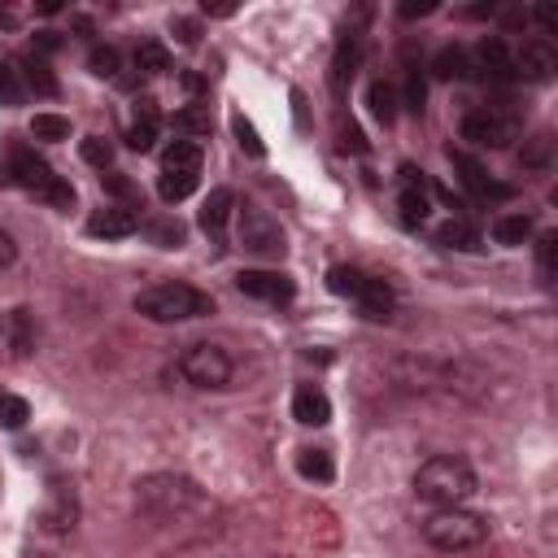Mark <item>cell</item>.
Returning a JSON list of instances; mask_svg holds the SVG:
<instances>
[{
  "label": "cell",
  "mask_w": 558,
  "mask_h": 558,
  "mask_svg": "<svg viewBox=\"0 0 558 558\" xmlns=\"http://www.w3.org/2000/svg\"><path fill=\"white\" fill-rule=\"evenodd\" d=\"M296 471H301L305 480H314V484H331V480H336V462H331L327 449H301V453H296Z\"/></svg>",
  "instance_id": "obj_25"
},
{
  "label": "cell",
  "mask_w": 558,
  "mask_h": 558,
  "mask_svg": "<svg viewBox=\"0 0 558 558\" xmlns=\"http://www.w3.org/2000/svg\"><path fill=\"white\" fill-rule=\"evenodd\" d=\"M179 375L192 384V388H227L231 375H235V362L222 344L214 340H192L183 353H179Z\"/></svg>",
  "instance_id": "obj_5"
},
{
  "label": "cell",
  "mask_w": 558,
  "mask_h": 558,
  "mask_svg": "<svg viewBox=\"0 0 558 558\" xmlns=\"http://www.w3.org/2000/svg\"><path fill=\"white\" fill-rule=\"evenodd\" d=\"M17 65H22V70H17V74H22V87H31L35 96H57V74L48 70V61H44L39 52H26Z\"/></svg>",
  "instance_id": "obj_20"
},
{
  "label": "cell",
  "mask_w": 558,
  "mask_h": 558,
  "mask_svg": "<svg viewBox=\"0 0 558 558\" xmlns=\"http://www.w3.org/2000/svg\"><path fill=\"white\" fill-rule=\"evenodd\" d=\"M231 126H235V135H240V148H248L253 157H262V153H266V148H262V140H257V131H253L240 113H235V122H231Z\"/></svg>",
  "instance_id": "obj_39"
},
{
  "label": "cell",
  "mask_w": 558,
  "mask_h": 558,
  "mask_svg": "<svg viewBox=\"0 0 558 558\" xmlns=\"http://www.w3.org/2000/svg\"><path fill=\"white\" fill-rule=\"evenodd\" d=\"M231 218H235V192H231V187H214V192L205 196V205H201V231H205L214 244H222Z\"/></svg>",
  "instance_id": "obj_14"
},
{
  "label": "cell",
  "mask_w": 558,
  "mask_h": 558,
  "mask_svg": "<svg viewBox=\"0 0 558 558\" xmlns=\"http://www.w3.org/2000/svg\"><path fill=\"white\" fill-rule=\"evenodd\" d=\"M235 288L244 296H253V301H266V305H288L296 296V283L283 270H240Z\"/></svg>",
  "instance_id": "obj_8"
},
{
  "label": "cell",
  "mask_w": 558,
  "mask_h": 558,
  "mask_svg": "<svg viewBox=\"0 0 558 558\" xmlns=\"http://www.w3.org/2000/svg\"><path fill=\"white\" fill-rule=\"evenodd\" d=\"M9 179H13V183H22L26 192H35V196H39V192H44V187H48L57 174H52V166H48V161H44L35 148L13 144V148H9Z\"/></svg>",
  "instance_id": "obj_12"
},
{
  "label": "cell",
  "mask_w": 558,
  "mask_h": 558,
  "mask_svg": "<svg viewBox=\"0 0 558 558\" xmlns=\"http://www.w3.org/2000/svg\"><path fill=\"white\" fill-rule=\"evenodd\" d=\"M292 418H296L301 427H323V423L331 418L327 392H323L318 384H301V388L292 392Z\"/></svg>",
  "instance_id": "obj_18"
},
{
  "label": "cell",
  "mask_w": 558,
  "mask_h": 558,
  "mask_svg": "<svg viewBox=\"0 0 558 558\" xmlns=\"http://www.w3.org/2000/svg\"><path fill=\"white\" fill-rule=\"evenodd\" d=\"M161 170L201 174V144H196V140H170V144L161 148Z\"/></svg>",
  "instance_id": "obj_22"
},
{
  "label": "cell",
  "mask_w": 558,
  "mask_h": 558,
  "mask_svg": "<svg viewBox=\"0 0 558 558\" xmlns=\"http://www.w3.org/2000/svg\"><path fill=\"white\" fill-rule=\"evenodd\" d=\"M554 262H558V235L545 231V235H536V270L545 283H554Z\"/></svg>",
  "instance_id": "obj_35"
},
{
  "label": "cell",
  "mask_w": 558,
  "mask_h": 558,
  "mask_svg": "<svg viewBox=\"0 0 558 558\" xmlns=\"http://www.w3.org/2000/svg\"><path fill=\"white\" fill-rule=\"evenodd\" d=\"M397 209H401V222H405V227H423V218H427V209H432L423 170L401 166V192H397Z\"/></svg>",
  "instance_id": "obj_13"
},
{
  "label": "cell",
  "mask_w": 558,
  "mask_h": 558,
  "mask_svg": "<svg viewBox=\"0 0 558 558\" xmlns=\"http://www.w3.org/2000/svg\"><path fill=\"white\" fill-rule=\"evenodd\" d=\"M527 17H536V22H541V26H545V31H558V13H554V9H549V4H541V9H532V13H527Z\"/></svg>",
  "instance_id": "obj_42"
},
{
  "label": "cell",
  "mask_w": 558,
  "mask_h": 558,
  "mask_svg": "<svg viewBox=\"0 0 558 558\" xmlns=\"http://www.w3.org/2000/svg\"><path fill=\"white\" fill-rule=\"evenodd\" d=\"M135 231H140V214L126 205H105L87 218V235H96V240H126Z\"/></svg>",
  "instance_id": "obj_15"
},
{
  "label": "cell",
  "mask_w": 558,
  "mask_h": 558,
  "mask_svg": "<svg viewBox=\"0 0 558 558\" xmlns=\"http://www.w3.org/2000/svg\"><path fill=\"white\" fill-rule=\"evenodd\" d=\"M532 231H536V222H532V214H501L497 222H493V240L497 244H506V248H519V244H527L532 240Z\"/></svg>",
  "instance_id": "obj_21"
},
{
  "label": "cell",
  "mask_w": 558,
  "mask_h": 558,
  "mask_svg": "<svg viewBox=\"0 0 558 558\" xmlns=\"http://www.w3.org/2000/svg\"><path fill=\"white\" fill-rule=\"evenodd\" d=\"M183 87H187V92H192V96H201V92H205V83H201V78H196V74H183Z\"/></svg>",
  "instance_id": "obj_45"
},
{
  "label": "cell",
  "mask_w": 558,
  "mask_h": 558,
  "mask_svg": "<svg viewBox=\"0 0 558 558\" xmlns=\"http://www.w3.org/2000/svg\"><path fill=\"white\" fill-rule=\"evenodd\" d=\"M554 70H558V52H554V44H549L545 35L523 39V48L514 52V78L545 83V78H554Z\"/></svg>",
  "instance_id": "obj_11"
},
{
  "label": "cell",
  "mask_w": 558,
  "mask_h": 558,
  "mask_svg": "<svg viewBox=\"0 0 558 558\" xmlns=\"http://www.w3.org/2000/svg\"><path fill=\"white\" fill-rule=\"evenodd\" d=\"M39 201H48L52 209H70V205H74V187H70V183L57 174V179H52V183L39 192Z\"/></svg>",
  "instance_id": "obj_37"
},
{
  "label": "cell",
  "mask_w": 558,
  "mask_h": 558,
  "mask_svg": "<svg viewBox=\"0 0 558 558\" xmlns=\"http://www.w3.org/2000/svg\"><path fill=\"white\" fill-rule=\"evenodd\" d=\"M471 70H480V74H484L488 83H497V87L514 83V57H510L506 39H497V35L480 39L475 52H471Z\"/></svg>",
  "instance_id": "obj_10"
},
{
  "label": "cell",
  "mask_w": 558,
  "mask_h": 558,
  "mask_svg": "<svg viewBox=\"0 0 558 558\" xmlns=\"http://www.w3.org/2000/svg\"><path fill=\"white\" fill-rule=\"evenodd\" d=\"M449 157H453V166L462 170L458 179H462V187H466L471 196H480V201H506V196H510V187H506V183H497V179H488V174H484V166H480V161H471L466 153H449Z\"/></svg>",
  "instance_id": "obj_17"
},
{
  "label": "cell",
  "mask_w": 558,
  "mask_h": 558,
  "mask_svg": "<svg viewBox=\"0 0 558 558\" xmlns=\"http://www.w3.org/2000/svg\"><path fill=\"white\" fill-rule=\"evenodd\" d=\"M235 240L253 257H283V248H288L283 244V227L257 205H240L235 209Z\"/></svg>",
  "instance_id": "obj_6"
},
{
  "label": "cell",
  "mask_w": 558,
  "mask_h": 558,
  "mask_svg": "<svg viewBox=\"0 0 558 558\" xmlns=\"http://www.w3.org/2000/svg\"><path fill=\"white\" fill-rule=\"evenodd\" d=\"M196 179H201V174H183V170H161L157 196H161L166 205H174V201H183V196H192V192H196Z\"/></svg>",
  "instance_id": "obj_27"
},
{
  "label": "cell",
  "mask_w": 558,
  "mask_h": 558,
  "mask_svg": "<svg viewBox=\"0 0 558 558\" xmlns=\"http://www.w3.org/2000/svg\"><path fill=\"white\" fill-rule=\"evenodd\" d=\"M432 240L445 244V248H480V231H475L471 222H462V218L440 222V227L432 231Z\"/></svg>",
  "instance_id": "obj_24"
},
{
  "label": "cell",
  "mask_w": 558,
  "mask_h": 558,
  "mask_svg": "<svg viewBox=\"0 0 558 558\" xmlns=\"http://www.w3.org/2000/svg\"><path fill=\"white\" fill-rule=\"evenodd\" d=\"M170 31L179 35V44H196L201 39V26L192 17H170Z\"/></svg>",
  "instance_id": "obj_40"
},
{
  "label": "cell",
  "mask_w": 558,
  "mask_h": 558,
  "mask_svg": "<svg viewBox=\"0 0 558 558\" xmlns=\"http://www.w3.org/2000/svg\"><path fill=\"white\" fill-rule=\"evenodd\" d=\"M13 257H17V244L9 231H0V266H13Z\"/></svg>",
  "instance_id": "obj_43"
},
{
  "label": "cell",
  "mask_w": 558,
  "mask_h": 558,
  "mask_svg": "<svg viewBox=\"0 0 558 558\" xmlns=\"http://www.w3.org/2000/svg\"><path fill=\"white\" fill-rule=\"evenodd\" d=\"M432 74H436V78H471V74H475V70H471V48L445 44V48L432 57Z\"/></svg>",
  "instance_id": "obj_19"
},
{
  "label": "cell",
  "mask_w": 558,
  "mask_h": 558,
  "mask_svg": "<svg viewBox=\"0 0 558 558\" xmlns=\"http://www.w3.org/2000/svg\"><path fill=\"white\" fill-rule=\"evenodd\" d=\"M135 314L153 323H187V318L214 314V296L192 283H153L135 292Z\"/></svg>",
  "instance_id": "obj_2"
},
{
  "label": "cell",
  "mask_w": 558,
  "mask_h": 558,
  "mask_svg": "<svg viewBox=\"0 0 558 558\" xmlns=\"http://www.w3.org/2000/svg\"><path fill=\"white\" fill-rule=\"evenodd\" d=\"M57 48H61V35H57V31H35V39H31V52L48 57V52H57Z\"/></svg>",
  "instance_id": "obj_41"
},
{
  "label": "cell",
  "mask_w": 558,
  "mask_h": 558,
  "mask_svg": "<svg viewBox=\"0 0 558 558\" xmlns=\"http://www.w3.org/2000/svg\"><path fill=\"white\" fill-rule=\"evenodd\" d=\"M174 131H183L187 140H196V144H201V135H209V109H205L201 100H192L187 109H179V113H174Z\"/></svg>",
  "instance_id": "obj_26"
},
{
  "label": "cell",
  "mask_w": 558,
  "mask_h": 558,
  "mask_svg": "<svg viewBox=\"0 0 558 558\" xmlns=\"http://www.w3.org/2000/svg\"><path fill=\"white\" fill-rule=\"evenodd\" d=\"M405 109L423 113V74H418V65H410V74H405Z\"/></svg>",
  "instance_id": "obj_38"
},
{
  "label": "cell",
  "mask_w": 558,
  "mask_h": 558,
  "mask_svg": "<svg viewBox=\"0 0 558 558\" xmlns=\"http://www.w3.org/2000/svg\"><path fill=\"white\" fill-rule=\"evenodd\" d=\"M83 161H92V166L109 170V161H113V144H109V140H100V135H87V140H83Z\"/></svg>",
  "instance_id": "obj_36"
},
{
  "label": "cell",
  "mask_w": 558,
  "mask_h": 558,
  "mask_svg": "<svg viewBox=\"0 0 558 558\" xmlns=\"http://www.w3.org/2000/svg\"><path fill=\"white\" fill-rule=\"evenodd\" d=\"M423 541L440 554H462V549H475L488 541V519L466 506H445L423 519Z\"/></svg>",
  "instance_id": "obj_3"
},
{
  "label": "cell",
  "mask_w": 558,
  "mask_h": 558,
  "mask_svg": "<svg viewBox=\"0 0 558 558\" xmlns=\"http://www.w3.org/2000/svg\"><path fill=\"white\" fill-rule=\"evenodd\" d=\"M366 100H371V113H375L384 126L397 118V87H392V83L375 78V83H371V92H366Z\"/></svg>",
  "instance_id": "obj_29"
},
{
  "label": "cell",
  "mask_w": 558,
  "mask_h": 558,
  "mask_svg": "<svg viewBox=\"0 0 558 558\" xmlns=\"http://www.w3.org/2000/svg\"><path fill=\"white\" fill-rule=\"evenodd\" d=\"M140 231H144V240L157 244V248H179V244L187 240V227H183L179 218H148V222H140Z\"/></svg>",
  "instance_id": "obj_23"
},
{
  "label": "cell",
  "mask_w": 558,
  "mask_h": 558,
  "mask_svg": "<svg viewBox=\"0 0 558 558\" xmlns=\"http://www.w3.org/2000/svg\"><path fill=\"white\" fill-rule=\"evenodd\" d=\"M462 140L466 144H475V148H506L510 140H514V118L506 113V109H497V105H484V109H471L466 118H462Z\"/></svg>",
  "instance_id": "obj_7"
},
{
  "label": "cell",
  "mask_w": 558,
  "mask_h": 558,
  "mask_svg": "<svg viewBox=\"0 0 558 558\" xmlns=\"http://www.w3.org/2000/svg\"><path fill=\"white\" fill-rule=\"evenodd\" d=\"M436 4L432 0H423V4H401V17H423V13H432Z\"/></svg>",
  "instance_id": "obj_44"
},
{
  "label": "cell",
  "mask_w": 558,
  "mask_h": 558,
  "mask_svg": "<svg viewBox=\"0 0 558 558\" xmlns=\"http://www.w3.org/2000/svg\"><path fill=\"white\" fill-rule=\"evenodd\" d=\"M135 70H140V74H166V70H170V52H166V44L144 39V44L135 48Z\"/></svg>",
  "instance_id": "obj_28"
},
{
  "label": "cell",
  "mask_w": 558,
  "mask_h": 558,
  "mask_svg": "<svg viewBox=\"0 0 558 558\" xmlns=\"http://www.w3.org/2000/svg\"><path fill=\"white\" fill-rule=\"evenodd\" d=\"M327 288H331L336 296H349L366 318H388L392 305H397L392 288H388L384 279L357 270V266H331V270H327Z\"/></svg>",
  "instance_id": "obj_4"
},
{
  "label": "cell",
  "mask_w": 558,
  "mask_h": 558,
  "mask_svg": "<svg viewBox=\"0 0 558 558\" xmlns=\"http://www.w3.org/2000/svg\"><path fill=\"white\" fill-rule=\"evenodd\" d=\"M35 349V323L26 310H4L0 314V362H22Z\"/></svg>",
  "instance_id": "obj_9"
},
{
  "label": "cell",
  "mask_w": 558,
  "mask_h": 558,
  "mask_svg": "<svg viewBox=\"0 0 558 558\" xmlns=\"http://www.w3.org/2000/svg\"><path fill=\"white\" fill-rule=\"evenodd\" d=\"M87 70H92L96 78H118V70H122V52H118L113 44H96V48L87 52Z\"/></svg>",
  "instance_id": "obj_30"
},
{
  "label": "cell",
  "mask_w": 558,
  "mask_h": 558,
  "mask_svg": "<svg viewBox=\"0 0 558 558\" xmlns=\"http://www.w3.org/2000/svg\"><path fill=\"white\" fill-rule=\"evenodd\" d=\"M26 418H31V405H26V397H17V392H0V427L17 432Z\"/></svg>",
  "instance_id": "obj_33"
},
{
  "label": "cell",
  "mask_w": 558,
  "mask_h": 558,
  "mask_svg": "<svg viewBox=\"0 0 558 558\" xmlns=\"http://www.w3.org/2000/svg\"><path fill=\"white\" fill-rule=\"evenodd\" d=\"M475 488H480L475 466H471L466 458H458V453H436V458H427V462L414 471V493H418L427 506H436V510L462 506L466 497H475Z\"/></svg>",
  "instance_id": "obj_1"
},
{
  "label": "cell",
  "mask_w": 558,
  "mask_h": 558,
  "mask_svg": "<svg viewBox=\"0 0 558 558\" xmlns=\"http://www.w3.org/2000/svg\"><path fill=\"white\" fill-rule=\"evenodd\" d=\"M31 135L35 140H70V118H61V113H35V122H31Z\"/></svg>",
  "instance_id": "obj_32"
},
{
  "label": "cell",
  "mask_w": 558,
  "mask_h": 558,
  "mask_svg": "<svg viewBox=\"0 0 558 558\" xmlns=\"http://www.w3.org/2000/svg\"><path fill=\"white\" fill-rule=\"evenodd\" d=\"M26 100V87H22V74L13 70V61H4L0 57V105H9V109H17Z\"/></svg>",
  "instance_id": "obj_31"
},
{
  "label": "cell",
  "mask_w": 558,
  "mask_h": 558,
  "mask_svg": "<svg viewBox=\"0 0 558 558\" xmlns=\"http://www.w3.org/2000/svg\"><path fill=\"white\" fill-rule=\"evenodd\" d=\"M157 131H161L157 100H153V96H140V100H135V118H131V126H126V144H131L135 153H148V148L157 144Z\"/></svg>",
  "instance_id": "obj_16"
},
{
  "label": "cell",
  "mask_w": 558,
  "mask_h": 558,
  "mask_svg": "<svg viewBox=\"0 0 558 558\" xmlns=\"http://www.w3.org/2000/svg\"><path fill=\"white\" fill-rule=\"evenodd\" d=\"M100 183H105V192L122 196V205H126V209H135V205H140V187H135L122 170H105V174H100Z\"/></svg>",
  "instance_id": "obj_34"
}]
</instances>
